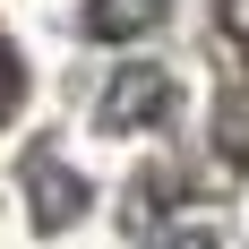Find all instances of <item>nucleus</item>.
<instances>
[{
	"instance_id": "nucleus-1",
	"label": "nucleus",
	"mask_w": 249,
	"mask_h": 249,
	"mask_svg": "<svg viewBox=\"0 0 249 249\" xmlns=\"http://www.w3.org/2000/svg\"><path fill=\"white\" fill-rule=\"evenodd\" d=\"M163 112H172V69H155V60L112 69V77H103V95H95V129H112V138L163 121Z\"/></svg>"
},
{
	"instance_id": "nucleus-2",
	"label": "nucleus",
	"mask_w": 249,
	"mask_h": 249,
	"mask_svg": "<svg viewBox=\"0 0 249 249\" xmlns=\"http://www.w3.org/2000/svg\"><path fill=\"white\" fill-rule=\"evenodd\" d=\"M163 9H172V0H86V35H103V43H138V35L163 26Z\"/></svg>"
},
{
	"instance_id": "nucleus-3",
	"label": "nucleus",
	"mask_w": 249,
	"mask_h": 249,
	"mask_svg": "<svg viewBox=\"0 0 249 249\" xmlns=\"http://www.w3.org/2000/svg\"><path fill=\"white\" fill-rule=\"evenodd\" d=\"M146 249H215V232H206V224H172V232H155Z\"/></svg>"
},
{
	"instance_id": "nucleus-4",
	"label": "nucleus",
	"mask_w": 249,
	"mask_h": 249,
	"mask_svg": "<svg viewBox=\"0 0 249 249\" xmlns=\"http://www.w3.org/2000/svg\"><path fill=\"white\" fill-rule=\"evenodd\" d=\"M9 112H18V52L0 43V121H9Z\"/></svg>"
},
{
	"instance_id": "nucleus-5",
	"label": "nucleus",
	"mask_w": 249,
	"mask_h": 249,
	"mask_svg": "<svg viewBox=\"0 0 249 249\" xmlns=\"http://www.w3.org/2000/svg\"><path fill=\"white\" fill-rule=\"evenodd\" d=\"M224 26H232V35L249 43V0H224Z\"/></svg>"
}]
</instances>
